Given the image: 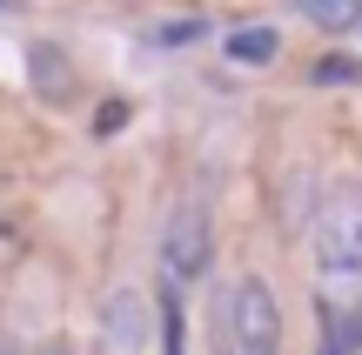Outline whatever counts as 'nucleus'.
Instances as JSON below:
<instances>
[{
    "instance_id": "nucleus-1",
    "label": "nucleus",
    "mask_w": 362,
    "mask_h": 355,
    "mask_svg": "<svg viewBox=\"0 0 362 355\" xmlns=\"http://www.w3.org/2000/svg\"><path fill=\"white\" fill-rule=\"evenodd\" d=\"M309 248H315V289L322 308H356L362 302V181H329L322 208L309 222Z\"/></svg>"
},
{
    "instance_id": "nucleus-2",
    "label": "nucleus",
    "mask_w": 362,
    "mask_h": 355,
    "mask_svg": "<svg viewBox=\"0 0 362 355\" xmlns=\"http://www.w3.org/2000/svg\"><path fill=\"white\" fill-rule=\"evenodd\" d=\"M208 335L215 355H282V302L262 275H228L208 302Z\"/></svg>"
},
{
    "instance_id": "nucleus-3",
    "label": "nucleus",
    "mask_w": 362,
    "mask_h": 355,
    "mask_svg": "<svg viewBox=\"0 0 362 355\" xmlns=\"http://www.w3.org/2000/svg\"><path fill=\"white\" fill-rule=\"evenodd\" d=\"M208 262H215V222H208L202 201H181L168 215V228H161V275L181 295V289H194L208 275Z\"/></svg>"
},
{
    "instance_id": "nucleus-4",
    "label": "nucleus",
    "mask_w": 362,
    "mask_h": 355,
    "mask_svg": "<svg viewBox=\"0 0 362 355\" xmlns=\"http://www.w3.org/2000/svg\"><path fill=\"white\" fill-rule=\"evenodd\" d=\"M101 335H107V349L115 355H141L148 342H155V302H148L141 289H107L101 295Z\"/></svg>"
},
{
    "instance_id": "nucleus-5",
    "label": "nucleus",
    "mask_w": 362,
    "mask_h": 355,
    "mask_svg": "<svg viewBox=\"0 0 362 355\" xmlns=\"http://www.w3.org/2000/svg\"><path fill=\"white\" fill-rule=\"evenodd\" d=\"M275 27H235L228 34V61H242V67H262V61H275Z\"/></svg>"
},
{
    "instance_id": "nucleus-6",
    "label": "nucleus",
    "mask_w": 362,
    "mask_h": 355,
    "mask_svg": "<svg viewBox=\"0 0 362 355\" xmlns=\"http://www.w3.org/2000/svg\"><path fill=\"white\" fill-rule=\"evenodd\" d=\"M356 349H362V315H356V308H342V315L329 308V329H322V355H356Z\"/></svg>"
},
{
    "instance_id": "nucleus-7",
    "label": "nucleus",
    "mask_w": 362,
    "mask_h": 355,
    "mask_svg": "<svg viewBox=\"0 0 362 355\" xmlns=\"http://www.w3.org/2000/svg\"><path fill=\"white\" fill-rule=\"evenodd\" d=\"M356 74H362V67L349 61V54H329V61L315 67V80H356Z\"/></svg>"
},
{
    "instance_id": "nucleus-8",
    "label": "nucleus",
    "mask_w": 362,
    "mask_h": 355,
    "mask_svg": "<svg viewBox=\"0 0 362 355\" xmlns=\"http://www.w3.org/2000/svg\"><path fill=\"white\" fill-rule=\"evenodd\" d=\"M168 329H181V302L168 308ZM168 355H181V335H168Z\"/></svg>"
},
{
    "instance_id": "nucleus-9",
    "label": "nucleus",
    "mask_w": 362,
    "mask_h": 355,
    "mask_svg": "<svg viewBox=\"0 0 362 355\" xmlns=\"http://www.w3.org/2000/svg\"><path fill=\"white\" fill-rule=\"evenodd\" d=\"M40 355H67V349H40Z\"/></svg>"
},
{
    "instance_id": "nucleus-10",
    "label": "nucleus",
    "mask_w": 362,
    "mask_h": 355,
    "mask_svg": "<svg viewBox=\"0 0 362 355\" xmlns=\"http://www.w3.org/2000/svg\"><path fill=\"white\" fill-rule=\"evenodd\" d=\"M0 355H13V349H0Z\"/></svg>"
}]
</instances>
